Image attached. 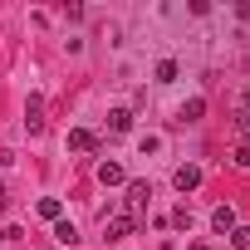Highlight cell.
<instances>
[{
    "label": "cell",
    "instance_id": "obj_1",
    "mask_svg": "<svg viewBox=\"0 0 250 250\" xmlns=\"http://www.w3.org/2000/svg\"><path fill=\"white\" fill-rule=\"evenodd\" d=\"M103 230H108V240H123V235H133V230H138V216H128V211H113V216L103 221Z\"/></svg>",
    "mask_w": 250,
    "mask_h": 250
},
{
    "label": "cell",
    "instance_id": "obj_3",
    "mask_svg": "<svg viewBox=\"0 0 250 250\" xmlns=\"http://www.w3.org/2000/svg\"><path fill=\"white\" fill-rule=\"evenodd\" d=\"M172 187H177L182 196H187V191H196V187H201V167H196V162L177 167V172H172Z\"/></svg>",
    "mask_w": 250,
    "mask_h": 250
},
{
    "label": "cell",
    "instance_id": "obj_12",
    "mask_svg": "<svg viewBox=\"0 0 250 250\" xmlns=\"http://www.w3.org/2000/svg\"><path fill=\"white\" fill-rule=\"evenodd\" d=\"M230 245H235V250H250V226H235V230H230Z\"/></svg>",
    "mask_w": 250,
    "mask_h": 250
},
{
    "label": "cell",
    "instance_id": "obj_14",
    "mask_svg": "<svg viewBox=\"0 0 250 250\" xmlns=\"http://www.w3.org/2000/svg\"><path fill=\"white\" fill-rule=\"evenodd\" d=\"M172 79H177V64L162 59V64H157V83H172Z\"/></svg>",
    "mask_w": 250,
    "mask_h": 250
},
{
    "label": "cell",
    "instance_id": "obj_11",
    "mask_svg": "<svg viewBox=\"0 0 250 250\" xmlns=\"http://www.w3.org/2000/svg\"><path fill=\"white\" fill-rule=\"evenodd\" d=\"M59 211H64V206H59L54 196H44V201H40V216H44V221H59Z\"/></svg>",
    "mask_w": 250,
    "mask_h": 250
},
{
    "label": "cell",
    "instance_id": "obj_10",
    "mask_svg": "<svg viewBox=\"0 0 250 250\" xmlns=\"http://www.w3.org/2000/svg\"><path fill=\"white\" fill-rule=\"evenodd\" d=\"M54 240H59V245H74V240H79V230H74L69 221H54Z\"/></svg>",
    "mask_w": 250,
    "mask_h": 250
},
{
    "label": "cell",
    "instance_id": "obj_16",
    "mask_svg": "<svg viewBox=\"0 0 250 250\" xmlns=\"http://www.w3.org/2000/svg\"><path fill=\"white\" fill-rule=\"evenodd\" d=\"M230 162H235V167H240V172H245V167H250V143H240V147H235V152H230Z\"/></svg>",
    "mask_w": 250,
    "mask_h": 250
},
{
    "label": "cell",
    "instance_id": "obj_7",
    "mask_svg": "<svg viewBox=\"0 0 250 250\" xmlns=\"http://www.w3.org/2000/svg\"><path fill=\"white\" fill-rule=\"evenodd\" d=\"M98 182H103V187H123L128 177H123V167H118V162H98Z\"/></svg>",
    "mask_w": 250,
    "mask_h": 250
},
{
    "label": "cell",
    "instance_id": "obj_8",
    "mask_svg": "<svg viewBox=\"0 0 250 250\" xmlns=\"http://www.w3.org/2000/svg\"><path fill=\"white\" fill-rule=\"evenodd\" d=\"M108 128L113 133H133V108H113L108 113Z\"/></svg>",
    "mask_w": 250,
    "mask_h": 250
},
{
    "label": "cell",
    "instance_id": "obj_5",
    "mask_svg": "<svg viewBox=\"0 0 250 250\" xmlns=\"http://www.w3.org/2000/svg\"><path fill=\"white\" fill-rule=\"evenodd\" d=\"M93 147H98V138H93L88 128H74V133H69V152H93Z\"/></svg>",
    "mask_w": 250,
    "mask_h": 250
},
{
    "label": "cell",
    "instance_id": "obj_2",
    "mask_svg": "<svg viewBox=\"0 0 250 250\" xmlns=\"http://www.w3.org/2000/svg\"><path fill=\"white\" fill-rule=\"evenodd\" d=\"M147 201H152V187H147V182H128V216H138V221H143Z\"/></svg>",
    "mask_w": 250,
    "mask_h": 250
},
{
    "label": "cell",
    "instance_id": "obj_19",
    "mask_svg": "<svg viewBox=\"0 0 250 250\" xmlns=\"http://www.w3.org/2000/svg\"><path fill=\"white\" fill-rule=\"evenodd\" d=\"M245 108H250V88H245Z\"/></svg>",
    "mask_w": 250,
    "mask_h": 250
},
{
    "label": "cell",
    "instance_id": "obj_6",
    "mask_svg": "<svg viewBox=\"0 0 250 250\" xmlns=\"http://www.w3.org/2000/svg\"><path fill=\"white\" fill-rule=\"evenodd\" d=\"M25 128L30 133H44V103L40 98H30V108H25Z\"/></svg>",
    "mask_w": 250,
    "mask_h": 250
},
{
    "label": "cell",
    "instance_id": "obj_15",
    "mask_svg": "<svg viewBox=\"0 0 250 250\" xmlns=\"http://www.w3.org/2000/svg\"><path fill=\"white\" fill-rule=\"evenodd\" d=\"M172 226H177V230H191V211L177 206V211H172Z\"/></svg>",
    "mask_w": 250,
    "mask_h": 250
},
{
    "label": "cell",
    "instance_id": "obj_9",
    "mask_svg": "<svg viewBox=\"0 0 250 250\" xmlns=\"http://www.w3.org/2000/svg\"><path fill=\"white\" fill-rule=\"evenodd\" d=\"M201 113H206V98H187V103H182V113H177V123H196Z\"/></svg>",
    "mask_w": 250,
    "mask_h": 250
},
{
    "label": "cell",
    "instance_id": "obj_17",
    "mask_svg": "<svg viewBox=\"0 0 250 250\" xmlns=\"http://www.w3.org/2000/svg\"><path fill=\"white\" fill-rule=\"evenodd\" d=\"M0 206H5V182H0Z\"/></svg>",
    "mask_w": 250,
    "mask_h": 250
},
{
    "label": "cell",
    "instance_id": "obj_18",
    "mask_svg": "<svg viewBox=\"0 0 250 250\" xmlns=\"http://www.w3.org/2000/svg\"><path fill=\"white\" fill-rule=\"evenodd\" d=\"M191 250H211V245H201V240H196V245H191Z\"/></svg>",
    "mask_w": 250,
    "mask_h": 250
},
{
    "label": "cell",
    "instance_id": "obj_4",
    "mask_svg": "<svg viewBox=\"0 0 250 250\" xmlns=\"http://www.w3.org/2000/svg\"><path fill=\"white\" fill-rule=\"evenodd\" d=\"M211 226H216L221 235H230V230L240 226V221H235V206H216V211H211Z\"/></svg>",
    "mask_w": 250,
    "mask_h": 250
},
{
    "label": "cell",
    "instance_id": "obj_13",
    "mask_svg": "<svg viewBox=\"0 0 250 250\" xmlns=\"http://www.w3.org/2000/svg\"><path fill=\"white\" fill-rule=\"evenodd\" d=\"M235 133L250 143V108H240V113H235Z\"/></svg>",
    "mask_w": 250,
    "mask_h": 250
}]
</instances>
